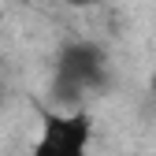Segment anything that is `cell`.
I'll use <instances>...</instances> for the list:
<instances>
[{
	"mask_svg": "<svg viewBox=\"0 0 156 156\" xmlns=\"http://www.w3.org/2000/svg\"><path fill=\"white\" fill-rule=\"evenodd\" d=\"M93 141V123L86 112H48L30 156H86Z\"/></svg>",
	"mask_w": 156,
	"mask_h": 156,
	"instance_id": "cell-1",
	"label": "cell"
},
{
	"mask_svg": "<svg viewBox=\"0 0 156 156\" xmlns=\"http://www.w3.org/2000/svg\"><path fill=\"white\" fill-rule=\"evenodd\" d=\"M149 89H152V93H156V71H152V82H149Z\"/></svg>",
	"mask_w": 156,
	"mask_h": 156,
	"instance_id": "cell-2",
	"label": "cell"
},
{
	"mask_svg": "<svg viewBox=\"0 0 156 156\" xmlns=\"http://www.w3.org/2000/svg\"><path fill=\"white\" fill-rule=\"evenodd\" d=\"M71 4H93V0H71Z\"/></svg>",
	"mask_w": 156,
	"mask_h": 156,
	"instance_id": "cell-3",
	"label": "cell"
}]
</instances>
